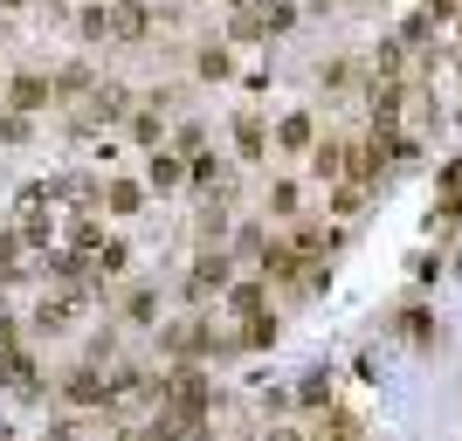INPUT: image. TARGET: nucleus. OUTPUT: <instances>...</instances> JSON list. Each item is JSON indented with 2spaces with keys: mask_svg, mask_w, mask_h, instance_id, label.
<instances>
[{
  "mask_svg": "<svg viewBox=\"0 0 462 441\" xmlns=\"http://www.w3.org/2000/svg\"><path fill=\"white\" fill-rule=\"evenodd\" d=\"M297 400H304V407H318V400H332V380H325V372H310L304 387H297Z\"/></svg>",
  "mask_w": 462,
  "mask_h": 441,
  "instance_id": "1",
  "label": "nucleus"
},
{
  "mask_svg": "<svg viewBox=\"0 0 462 441\" xmlns=\"http://www.w3.org/2000/svg\"><path fill=\"white\" fill-rule=\"evenodd\" d=\"M441 208H449V214L462 208V166H449V173H441Z\"/></svg>",
  "mask_w": 462,
  "mask_h": 441,
  "instance_id": "2",
  "label": "nucleus"
}]
</instances>
